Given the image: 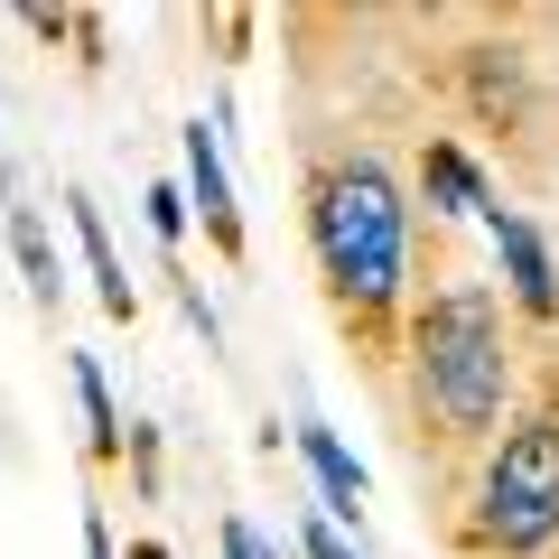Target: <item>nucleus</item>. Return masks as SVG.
Listing matches in <instances>:
<instances>
[{
	"label": "nucleus",
	"mask_w": 559,
	"mask_h": 559,
	"mask_svg": "<svg viewBox=\"0 0 559 559\" xmlns=\"http://www.w3.org/2000/svg\"><path fill=\"white\" fill-rule=\"evenodd\" d=\"M401 411H411V457L419 476H439L448 495L466 485V466L503 439L513 419V382H522V345H513V308L485 280H439L429 299H411L401 326Z\"/></svg>",
	"instance_id": "f257e3e1"
},
{
	"label": "nucleus",
	"mask_w": 559,
	"mask_h": 559,
	"mask_svg": "<svg viewBox=\"0 0 559 559\" xmlns=\"http://www.w3.org/2000/svg\"><path fill=\"white\" fill-rule=\"evenodd\" d=\"M299 234L318 261V289L336 308L345 345L373 373L401 364V326H411V187L392 178L382 150H318L299 168Z\"/></svg>",
	"instance_id": "f03ea898"
},
{
	"label": "nucleus",
	"mask_w": 559,
	"mask_h": 559,
	"mask_svg": "<svg viewBox=\"0 0 559 559\" xmlns=\"http://www.w3.org/2000/svg\"><path fill=\"white\" fill-rule=\"evenodd\" d=\"M448 559H559V364L448 495Z\"/></svg>",
	"instance_id": "7ed1b4c3"
},
{
	"label": "nucleus",
	"mask_w": 559,
	"mask_h": 559,
	"mask_svg": "<svg viewBox=\"0 0 559 559\" xmlns=\"http://www.w3.org/2000/svg\"><path fill=\"white\" fill-rule=\"evenodd\" d=\"M224 131H234V103H215V121H187L178 150H187V215L205 224V252L215 261H242L252 234H242V205H234V159H224Z\"/></svg>",
	"instance_id": "20e7f679"
},
{
	"label": "nucleus",
	"mask_w": 559,
	"mask_h": 559,
	"mask_svg": "<svg viewBox=\"0 0 559 559\" xmlns=\"http://www.w3.org/2000/svg\"><path fill=\"white\" fill-rule=\"evenodd\" d=\"M457 94H466V112H476V131H495V140L532 131V66H522L513 38L457 47Z\"/></svg>",
	"instance_id": "39448f33"
},
{
	"label": "nucleus",
	"mask_w": 559,
	"mask_h": 559,
	"mask_svg": "<svg viewBox=\"0 0 559 559\" xmlns=\"http://www.w3.org/2000/svg\"><path fill=\"white\" fill-rule=\"evenodd\" d=\"M495 271H503V308L532 326H559V252L550 234H540L532 215H513V205H495Z\"/></svg>",
	"instance_id": "423d86ee"
},
{
	"label": "nucleus",
	"mask_w": 559,
	"mask_h": 559,
	"mask_svg": "<svg viewBox=\"0 0 559 559\" xmlns=\"http://www.w3.org/2000/svg\"><path fill=\"white\" fill-rule=\"evenodd\" d=\"M289 448H299V466H308V485H318V513L336 522V532H364V495H373V476H364V457L326 429L318 411H299L289 419Z\"/></svg>",
	"instance_id": "0eeeda50"
},
{
	"label": "nucleus",
	"mask_w": 559,
	"mask_h": 559,
	"mask_svg": "<svg viewBox=\"0 0 559 559\" xmlns=\"http://www.w3.org/2000/svg\"><path fill=\"white\" fill-rule=\"evenodd\" d=\"M66 224H75V252H84V280H94L103 318H112V326H131V318H140V280L121 271V252H112V224H103V205L84 197V187H66Z\"/></svg>",
	"instance_id": "6e6552de"
},
{
	"label": "nucleus",
	"mask_w": 559,
	"mask_h": 559,
	"mask_svg": "<svg viewBox=\"0 0 559 559\" xmlns=\"http://www.w3.org/2000/svg\"><path fill=\"white\" fill-rule=\"evenodd\" d=\"M419 197L439 205V215H495V187H485L476 150H466V140H448V131L419 140Z\"/></svg>",
	"instance_id": "1a4fd4ad"
},
{
	"label": "nucleus",
	"mask_w": 559,
	"mask_h": 559,
	"mask_svg": "<svg viewBox=\"0 0 559 559\" xmlns=\"http://www.w3.org/2000/svg\"><path fill=\"white\" fill-rule=\"evenodd\" d=\"M66 382H75V411H84V457L94 466H121V448H131V419L112 411V382H103L94 355H66Z\"/></svg>",
	"instance_id": "9d476101"
},
{
	"label": "nucleus",
	"mask_w": 559,
	"mask_h": 559,
	"mask_svg": "<svg viewBox=\"0 0 559 559\" xmlns=\"http://www.w3.org/2000/svg\"><path fill=\"white\" fill-rule=\"evenodd\" d=\"M10 261H20L38 318H57V308H66V271H57V242H47V215H38V205H20V197H10Z\"/></svg>",
	"instance_id": "9b49d317"
},
{
	"label": "nucleus",
	"mask_w": 559,
	"mask_h": 559,
	"mask_svg": "<svg viewBox=\"0 0 559 559\" xmlns=\"http://www.w3.org/2000/svg\"><path fill=\"white\" fill-rule=\"evenodd\" d=\"M121 466H131V495H140V503H159L168 457H159V429H150V419H131V448H121Z\"/></svg>",
	"instance_id": "f8f14e48"
},
{
	"label": "nucleus",
	"mask_w": 559,
	"mask_h": 559,
	"mask_svg": "<svg viewBox=\"0 0 559 559\" xmlns=\"http://www.w3.org/2000/svg\"><path fill=\"white\" fill-rule=\"evenodd\" d=\"M140 205H150V234H159V252L178 261V252H187V224H197V215H187V187H150Z\"/></svg>",
	"instance_id": "ddd939ff"
},
{
	"label": "nucleus",
	"mask_w": 559,
	"mask_h": 559,
	"mask_svg": "<svg viewBox=\"0 0 559 559\" xmlns=\"http://www.w3.org/2000/svg\"><path fill=\"white\" fill-rule=\"evenodd\" d=\"M168 289H178V318H187V326H197V336H205V355H224V318H215V308H205V289H197V280H187V261H168Z\"/></svg>",
	"instance_id": "4468645a"
},
{
	"label": "nucleus",
	"mask_w": 559,
	"mask_h": 559,
	"mask_svg": "<svg viewBox=\"0 0 559 559\" xmlns=\"http://www.w3.org/2000/svg\"><path fill=\"white\" fill-rule=\"evenodd\" d=\"M289 550H299V559H364V550H355V540H345V532H336L326 513H299V532H289Z\"/></svg>",
	"instance_id": "2eb2a0df"
},
{
	"label": "nucleus",
	"mask_w": 559,
	"mask_h": 559,
	"mask_svg": "<svg viewBox=\"0 0 559 559\" xmlns=\"http://www.w3.org/2000/svg\"><path fill=\"white\" fill-rule=\"evenodd\" d=\"M215 550H224V559H280V540H261V532H252V522H242V513H224Z\"/></svg>",
	"instance_id": "dca6fc26"
},
{
	"label": "nucleus",
	"mask_w": 559,
	"mask_h": 559,
	"mask_svg": "<svg viewBox=\"0 0 559 559\" xmlns=\"http://www.w3.org/2000/svg\"><path fill=\"white\" fill-rule=\"evenodd\" d=\"M84 559H121V550H112V522H103L94 503H84Z\"/></svg>",
	"instance_id": "f3484780"
},
{
	"label": "nucleus",
	"mask_w": 559,
	"mask_h": 559,
	"mask_svg": "<svg viewBox=\"0 0 559 559\" xmlns=\"http://www.w3.org/2000/svg\"><path fill=\"white\" fill-rule=\"evenodd\" d=\"M131 559H168V540H131Z\"/></svg>",
	"instance_id": "a211bd4d"
},
{
	"label": "nucleus",
	"mask_w": 559,
	"mask_h": 559,
	"mask_svg": "<svg viewBox=\"0 0 559 559\" xmlns=\"http://www.w3.org/2000/svg\"><path fill=\"white\" fill-rule=\"evenodd\" d=\"M0 205H10V150H0Z\"/></svg>",
	"instance_id": "6ab92c4d"
}]
</instances>
